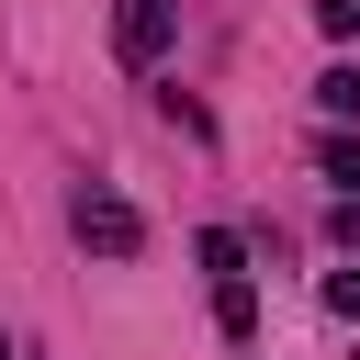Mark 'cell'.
Listing matches in <instances>:
<instances>
[{"instance_id":"6da1fadb","label":"cell","mask_w":360,"mask_h":360,"mask_svg":"<svg viewBox=\"0 0 360 360\" xmlns=\"http://www.w3.org/2000/svg\"><path fill=\"white\" fill-rule=\"evenodd\" d=\"M169 34H180V0H112V45H124V68H158Z\"/></svg>"},{"instance_id":"7a4b0ae2","label":"cell","mask_w":360,"mask_h":360,"mask_svg":"<svg viewBox=\"0 0 360 360\" xmlns=\"http://www.w3.org/2000/svg\"><path fill=\"white\" fill-rule=\"evenodd\" d=\"M79 248H101V259H135V248H146L135 202H124V191H79Z\"/></svg>"},{"instance_id":"3957f363","label":"cell","mask_w":360,"mask_h":360,"mask_svg":"<svg viewBox=\"0 0 360 360\" xmlns=\"http://www.w3.org/2000/svg\"><path fill=\"white\" fill-rule=\"evenodd\" d=\"M214 326H225V338H259V292H248V270L214 281Z\"/></svg>"},{"instance_id":"277c9868","label":"cell","mask_w":360,"mask_h":360,"mask_svg":"<svg viewBox=\"0 0 360 360\" xmlns=\"http://www.w3.org/2000/svg\"><path fill=\"white\" fill-rule=\"evenodd\" d=\"M315 101H326V112L349 124V112H360V68H326V79H315Z\"/></svg>"},{"instance_id":"5b68a950","label":"cell","mask_w":360,"mask_h":360,"mask_svg":"<svg viewBox=\"0 0 360 360\" xmlns=\"http://www.w3.org/2000/svg\"><path fill=\"white\" fill-rule=\"evenodd\" d=\"M315 169H326L338 191H360V146H349V135H326V146H315Z\"/></svg>"},{"instance_id":"8992f818","label":"cell","mask_w":360,"mask_h":360,"mask_svg":"<svg viewBox=\"0 0 360 360\" xmlns=\"http://www.w3.org/2000/svg\"><path fill=\"white\" fill-rule=\"evenodd\" d=\"M315 22H326L338 45H360V0H315Z\"/></svg>"},{"instance_id":"52a82bcc","label":"cell","mask_w":360,"mask_h":360,"mask_svg":"<svg viewBox=\"0 0 360 360\" xmlns=\"http://www.w3.org/2000/svg\"><path fill=\"white\" fill-rule=\"evenodd\" d=\"M326 315H349V326H360V270H338V281H326Z\"/></svg>"},{"instance_id":"ba28073f","label":"cell","mask_w":360,"mask_h":360,"mask_svg":"<svg viewBox=\"0 0 360 360\" xmlns=\"http://www.w3.org/2000/svg\"><path fill=\"white\" fill-rule=\"evenodd\" d=\"M0 360H11V349H0Z\"/></svg>"}]
</instances>
